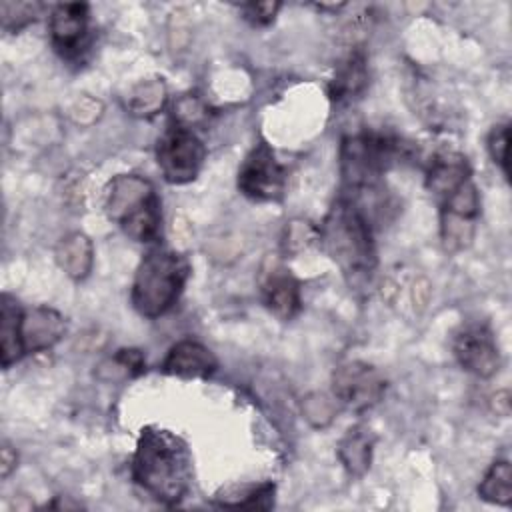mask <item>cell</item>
I'll return each mask as SVG.
<instances>
[{"label":"cell","mask_w":512,"mask_h":512,"mask_svg":"<svg viewBox=\"0 0 512 512\" xmlns=\"http://www.w3.org/2000/svg\"><path fill=\"white\" fill-rule=\"evenodd\" d=\"M426 188L438 202L444 248L464 250L474 238L480 214V194L466 156L448 148L434 152L426 168Z\"/></svg>","instance_id":"1"},{"label":"cell","mask_w":512,"mask_h":512,"mask_svg":"<svg viewBox=\"0 0 512 512\" xmlns=\"http://www.w3.org/2000/svg\"><path fill=\"white\" fill-rule=\"evenodd\" d=\"M132 480L156 502L176 506L192 486V454L184 438L160 426L140 430L132 456Z\"/></svg>","instance_id":"2"},{"label":"cell","mask_w":512,"mask_h":512,"mask_svg":"<svg viewBox=\"0 0 512 512\" xmlns=\"http://www.w3.org/2000/svg\"><path fill=\"white\" fill-rule=\"evenodd\" d=\"M318 242L352 280L368 278L378 264L370 216L348 196L340 194L318 228Z\"/></svg>","instance_id":"3"},{"label":"cell","mask_w":512,"mask_h":512,"mask_svg":"<svg viewBox=\"0 0 512 512\" xmlns=\"http://www.w3.org/2000/svg\"><path fill=\"white\" fill-rule=\"evenodd\" d=\"M106 216L134 242L152 244L162 236V202L138 174L114 176L104 192Z\"/></svg>","instance_id":"4"},{"label":"cell","mask_w":512,"mask_h":512,"mask_svg":"<svg viewBox=\"0 0 512 512\" xmlns=\"http://www.w3.org/2000/svg\"><path fill=\"white\" fill-rule=\"evenodd\" d=\"M190 272V262L180 252L168 248H152L146 252L134 272L130 288L134 310L144 318L166 314L184 292Z\"/></svg>","instance_id":"5"},{"label":"cell","mask_w":512,"mask_h":512,"mask_svg":"<svg viewBox=\"0 0 512 512\" xmlns=\"http://www.w3.org/2000/svg\"><path fill=\"white\" fill-rule=\"evenodd\" d=\"M402 154V142L376 130H360L342 138L340 176L342 194L360 198L378 192L382 176Z\"/></svg>","instance_id":"6"},{"label":"cell","mask_w":512,"mask_h":512,"mask_svg":"<svg viewBox=\"0 0 512 512\" xmlns=\"http://www.w3.org/2000/svg\"><path fill=\"white\" fill-rule=\"evenodd\" d=\"M206 158V146L192 128L170 122L158 136L156 162L166 182L188 184L192 182Z\"/></svg>","instance_id":"7"},{"label":"cell","mask_w":512,"mask_h":512,"mask_svg":"<svg viewBox=\"0 0 512 512\" xmlns=\"http://www.w3.org/2000/svg\"><path fill=\"white\" fill-rule=\"evenodd\" d=\"M288 172L276 158L272 146L260 140L242 160L236 186L254 202H278L286 190Z\"/></svg>","instance_id":"8"},{"label":"cell","mask_w":512,"mask_h":512,"mask_svg":"<svg viewBox=\"0 0 512 512\" xmlns=\"http://www.w3.org/2000/svg\"><path fill=\"white\" fill-rule=\"evenodd\" d=\"M386 392L384 374L368 362L348 360L332 374L334 398L354 412H364L376 406Z\"/></svg>","instance_id":"9"},{"label":"cell","mask_w":512,"mask_h":512,"mask_svg":"<svg viewBox=\"0 0 512 512\" xmlns=\"http://www.w3.org/2000/svg\"><path fill=\"white\" fill-rule=\"evenodd\" d=\"M452 354L462 370L490 378L500 368V350L492 328L486 322H464L452 334Z\"/></svg>","instance_id":"10"},{"label":"cell","mask_w":512,"mask_h":512,"mask_svg":"<svg viewBox=\"0 0 512 512\" xmlns=\"http://www.w3.org/2000/svg\"><path fill=\"white\" fill-rule=\"evenodd\" d=\"M262 304L278 320H292L302 308L298 278L278 260H268L260 272Z\"/></svg>","instance_id":"11"},{"label":"cell","mask_w":512,"mask_h":512,"mask_svg":"<svg viewBox=\"0 0 512 512\" xmlns=\"http://www.w3.org/2000/svg\"><path fill=\"white\" fill-rule=\"evenodd\" d=\"M50 40L58 54L64 58L78 56L86 42L90 30V8L84 2H64L56 4L50 12Z\"/></svg>","instance_id":"12"},{"label":"cell","mask_w":512,"mask_h":512,"mask_svg":"<svg viewBox=\"0 0 512 512\" xmlns=\"http://www.w3.org/2000/svg\"><path fill=\"white\" fill-rule=\"evenodd\" d=\"M160 368L164 374L176 378H208L216 372L218 360L204 344L180 340L168 350Z\"/></svg>","instance_id":"13"},{"label":"cell","mask_w":512,"mask_h":512,"mask_svg":"<svg viewBox=\"0 0 512 512\" xmlns=\"http://www.w3.org/2000/svg\"><path fill=\"white\" fill-rule=\"evenodd\" d=\"M66 332V322L60 312L48 306L24 308L22 312V342L24 352L34 354L52 348Z\"/></svg>","instance_id":"14"},{"label":"cell","mask_w":512,"mask_h":512,"mask_svg":"<svg viewBox=\"0 0 512 512\" xmlns=\"http://www.w3.org/2000/svg\"><path fill=\"white\" fill-rule=\"evenodd\" d=\"M366 86H368L366 54L362 48H354L336 66V72L328 84V96L334 104H350L364 94Z\"/></svg>","instance_id":"15"},{"label":"cell","mask_w":512,"mask_h":512,"mask_svg":"<svg viewBox=\"0 0 512 512\" xmlns=\"http://www.w3.org/2000/svg\"><path fill=\"white\" fill-rule=\"evenodd\" d=\"M22 312L24 308L18 304L14 296L8 292L0 298V358L2 368H10L18 360L26 356L22 342Z\"/></svg>","instance_id":"16"},{"label":"cell","mask_w":512,"mask_h":512,"mask_svg":"<svg viewBox=\"0 0 512 512\" xmlns=\"http://www.w3.org/2000/svg\"><path fill=\"white\" fill-rule=\"evenodd\" d=\"M274 482H240L222 486L214 494V504L222 508L270 510L274 506Z\"/></svg>","instance_id":"17"},{"label":"cell","mask_w":512,"mask_h":512,"mask_svg":"<svg viewBox=\"0 0 512 512\" xmlns=\"http://www.w3.org/2000/svg\"><path fill=\"white\" fill-rule=\"evenodd\" d=\"M374 434L362 424H356L346 430V434L340 438L336 454L352 476H364L372 462V450H374Z\"/></svg>","instance_id":"18"},{"label":"cell","mask_w":512,"mask_h":512,"mask_svg":"<svg viewBox=\"0 0 512 512\" xmlns=\"http://www.w3.org/2000/svg\"><path fill=\"white\" fill-rule=\"evenodd\" d=\"M56 262L58 266L72 278V280H84L94 262V248L86 234L72 232L66 234L58 246H56Z\"/></svg>","instance_id":"19"},{"label":"cell","mask_w":512,"mask_h":512,"mask_svg":"<svg viewBox=\"0 0 512 512\" xmlns=\"http://www.w3.org/2000/svg\"><path fill=\"white\" fill-rule=\"evenodd\" d=\"M478 496L484 502L498 506L512 504V466L508 460H496L490 464L478 484Z\"/></svg>","instance_id":"20"},{"label":"cell","mask_w":512,"mask_h":512,"mask_svg":"<svg viewBox=\"0 0 512 512\" xmlns=\"http://www.w3.org/2000/svg\"><path fill=\"white\" fill-rule=\"evenodd\" d=\"M166 100V86L162 80H144L138 84L130 96L128 108L134 116H152L156 114Z\"/></svg>","instance_id":"21"},{"label":"cell","mask_w":512,"mask_h":512,"mask_svg":"<svg viewBox=\"0 0 512 512\" xmlns=\"http://www.w3.org/2000/svg\"><path fill=\"white\" fill-rule=\"evenodd\" d=\"M40 8L36 2H2V24L6 30H20L36 20Z\"/></svg>","instance_id":"22"},{"label":"cell","mask_w":512,"mask_h":512,"mask_svg":"<svg viewBox=\"0 0 512 512\" xmlns=\"http://www.w3.org/2000/svg\"><path fill=\"white\" fill-rule=\"evenodd\" d=\"M508 142H510L508 124H496L490 128L488 138H486L488 154H490L492 162L500 166V170L504 172L506 178H508Z\"/></svg>","instance_id":"23"},{"label":"cell","mask_w":512,"mask_h":512,"mask_svg":"<svg viewBox=\"0 0 512 512\" xmlns=\"http://www.w3.org/2000/svg\"><path fill=\"white\" fill-rule=\"evenodd\" d=\"M316 240H318V228L310 226L308 222L294 220L286 226L282 244H284L286 252H298L302 248H308Z\"/></svg>","instance_id":"24"},{"label":"cell","mask_w":512,"mask_h":512,"mask_svg":"<svg viewBox=\"0 0 512 512\" xmlns=\"http://www.w3.org/2000/svg\"><path fill=\"white\" fill-rule=\"evenodd\" d=\"M204 116H206L204 104H202L196 96H192V94H186V96L178 98L176 104H174V116H172V120L178 122V124H182V126H186V128H192V126L198 124Z\"/></svg>","instance_id":"25"},{"label":"cell","mask_w":512,"mask_h":512,"mask_svg":"<svg viewBox=\"0 0 512 512\" xmlns=\"http://www.w3.org/2000/svg\"><path fill=\"white\" fill-rule=\"evenodd\" d=\"M280 6V2H248L240 4V10L252 26H268L278 14Z\"/></svg>","instance_id":"26"},{"label":"cell","mask_w":512,"mask_h":512,"mask_svg":"<svg viewBox=\"0 0 512 512\" xmlns=\"http://www.w3.org/2000/svg\"><path fill=\"white\" fill-rule=\"evenodd\" d=\"M110 362L118 366V370H122L126 376H138L146 370L144 354L138 348H120L110 358Z\"/></svg>","instance_id":"27"},{"label":"cell","mask_w":512,"mask_h":512,"mask_svg":"<svg viewBox=\"0 0 512 512\" xmlns=\"http://www.w3.org/2000/svg\"><path fill=\"white\" fill-rule=\"evenodd\" d=\"M16 460H18L16 452L8 444H4L2 450H0V474H2V478H6L16 468Z\"/></svg>","instance_id":"28"}]
</instances>
